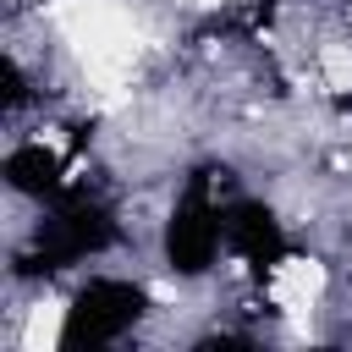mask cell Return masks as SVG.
I'll return each mask as SVG.
<instances>
[{"label": "cell", "mask_w": 352, "mask_h": 352, "mask_svg": "<svg viewBox=\"0 0 352 352\" xmlns=\"http://www.w3.org/2000/svg\"><path fill=\"white\" fill-rule=\"evenodd\" d=\"M55 28L66 33V44L77 50V60L88 66L94 88H104V104H121V82L138 60V28L121 6L110 0H55L50 6Z\"/></svg>", "instance_id": "1"}, {"label": "cell", "mask_w": 352, "mask_h": 352, "mask_svg": "<svg viewBox=\"0 0 352 352\" xmlns=\"http://www.w3.org/2000/svg\"><path fill=\"white\" fill-rule=\"evenodd\" d=\"M270 292H275V302H280L286 314H302V308L324 292V264H314V258H286V264L275 270Z\"/></svg>", "instance_id": "2"}, {"label": "cell", "mask_w": 352, "mask_h": 352, "mask_svg": "<svg viewBox=\"0 0 352 352\" xmlns=\"http://www.w3.org/2000/svg\"><path fill=\"white\" fill-rule=\"evenodd\" d=\"M60 319H66V308L50 297V302H38L33 314H28V324H22V346L28 352H50L55 341H60Z\"/></svg>", "instance_id": "3"}, {"label": "cell", "mask_w": 352, "mask_h": 352, "mask_svg": "<svg viewBox=\"0 0 352 352\" xmlns=\"http://www.w3.org/2000/svg\"><path fill=\"white\" fill-rule=\"evenodd\" d=\"M319 66H324V82H330V88L352 94V50H346V44H330V50L319 55Z\"/></svg>", "instance_id": "4"}, {"label": "cell", "mask_w": 352, "mask_h": 352, "mask_svg": "<svg viewBox=\"0 0 352 352\" xmlns=\"http://www.w3.org/2000/svg\"><path fill=\"white\" fill-rule=\"evenodd\" d=\"M192 6H220V0H192Z\"/></svg>", "instance_id": "5"}]
</instances>
